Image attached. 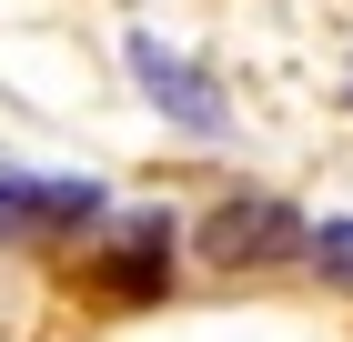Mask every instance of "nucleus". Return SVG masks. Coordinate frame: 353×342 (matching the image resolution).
Here are the masks:
<instances>
[{"mask_svg": "<svg viewBox=\"0 0 353 342\" xmlns=\"http://www.w3.org/2000/svg\"><path fill=\"white\" fill-rule=\"evenodd\" d=\"M121 61H132L141 101L162 111L172 131H192V141H222V131H232V101H222V81L202 71L192 51H172L162 30H132V41H121Z\"/></svg>", "mask_w": 353, "mask_h": 342, "instance_id": "nucleus-1", "label": "nucleus"}, {"mask_svg": "<svg viewBox=\"0 0 353 342\" xmlns=\"http://www.w3.org/2000/svg\"><path fill=\"white\" fill-rule=\"evenodd\" d=\"M303 222L293 202H272V191H243V202H212L202 211V232H192V252L212 272H272V262H303Z\"/></svg>", "mask_w": 353, "mask_h": 342, "instance_id": "nucleus-2", "label": "nucleus"}, {"mask_svg": "<svg viewBox=\"0 0 353 342\" xmlns=\"http://www.w3.org/2000/svg\"><path fill=\"white\" fill-rule=\"evenodd\" d=\"M91 222H101V182L0 161V242H61V232H91Z\"/></svg>", "mask_w": 353, "mask_h": 342, "instance_id": "nucleus-3", "label": "nucleus"}, {"mask_svg": "<svg viewBox=\"0 0 353 342\" xmlns=\"http://www.w3.org/2000/svg\"><path fill=\"white\" fill-rule=\"evenodd\" d=\"M172 211H132V222H111V242L91 252V292H111V302H152V292L172 282Z\"/></svg>", "mask_w": 353, "mask_h": 342, "instance_id": "nucleus-4", "label": "nucleus"}, {"mask_svg": "<svg viewBox=\"0 0 353 342\" xmlns=\"http://www.w3.org/2000/svg\"><path fill=\"white\" fill-rule=\"evenodd\" d=\"M303 262L323 272L333 292H353V211H323V222L303 232Z\"/></svg>", "mask_w": 353, "mask_h": 342, "instance_id": "nucleus-5", "label": "nucleus"}]
</instances>
